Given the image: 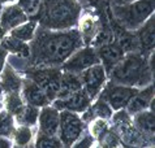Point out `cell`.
I'll return each instance as SVG.
<instances>
[{
  "label": "cell",
  "mask_w": 155,
  "mask_h": 148,
  "mask_svg": "<svg viewBox=\"0 0 155 148\" xmlns=\"http://www.w3.org/2000/svg\"><path fill=\"white\" fill-rule=\"evenodd\" d=\"M84 42L78 30H51L38 25L30 44V61L33 66H61Z\"/></svg>",
  "instance_id": "6da1fadb"
},
{
  "label": "cell",
  "mask_w": 155,
  "mask_h": 148,
  "mask_svg": "<svg viewBox=\"0 0 155 148\" xmlns=\"http://www.w3.org/2000/svg\"><path fill=\"white\" fill-rule=\"evenodd\" d=\"M111 82L132 87H145L153 82V72L147 56L141 52H129L108 72Z\"/></svg>",
  "instance_id": "7a4b0ae2"
},
{
  "label": "cell",
  "mask_w": 155,
  "mask_h": 148,
  "mask_svg": "<svg viewBox=\"0 0 155 148\" xmlns=\"http://www.w3.org/2000/svg\"><path fill=\"white\" fill-rule=\"evenodd\" d=\"M39 26L51 30H67L77 25L81 5L77 0H42Z\"/></svg>",
  "instance_id": "3957f363"
},
{
  "label": "cell",
  "mask_w": 155,
  "mask_h": 148,
  "mask_svg": "<svg viewBox=\"0 0 155 148\" xmlns=\"http://www.w3.org/2000/svg\"><path fill=\"white\" fill-rule=\"evenodd\" d=\"M154 13V0H136L127 4H112V14L121 27L136 31Z\"/></svg>",
  "instance_id": "277c9868"
},
{
  "label": "cell",
  "mask_w": 155,
  "mask_h": 148,
  "mask_svg": "<svg viewBox=\"0 0 155 148\" xmlns=\"http://www.w3.org/2000/svg\"><path fill=\"white\" fill-rule=\"evenodd\" d=\"M26 78L31 79L45 91L50 101L58 96L60 88V78L63 70L58 66H29L26 70Z\"/></svg>",
  "instance_id": "5b68a950"
},
{
  "label": "cell",
  "mask_w": 155,
  "mask_h": 148,
  "mask_svg": "<svg viewBox=\"0 0 155 148\" xmlns=\"http://www.w3.org/2000/svg\"><path fill=\"white\" fill-rule=\"evenodd\" d=\"M85 131V122L76 112L60 111L58 135L63 146L71 147Z\"/></svg>",
  "instance_id": "8992f818"
},
{
  "label": "cell",
  "mask_w": 155,
  "mask_h": 148,
  "mask_svg": "<svg viewBox=\"0 0 155 148\" xmlns=\"http://www.w3.org/2000/svg\"><path fill=\"white\" fill-rule=\"evenodd\" d=\"M99 63L98 55L95 47H80L77 51H74L73 53L68 57L65 61L61 65V70L73 73V74H80L84 70H86L87 68L93 66Z\"/></svg>",
  "instance_id": "52a82bcc"
},
{
  "label": "cell",
  "mask_w": 155,
  "mask_h": 148,
  "mask_svg": "<svg viewBox=\"0 0 155 148\" xmlns=\"http://www.w3.org/2000/svg\"><path fill=\"white\" fill-rule=\"evenodd\" d=\"M137 91H138L137 87L110 82L108 85H104V87L102 88L101 98L108 103V105L112 108V111H119L124 109L127 107L129 100L132 99V96Z\"/></svg>",
  "instance_id": "ba28073f"
},
{
  "label": "cell",
  "mask_w": 155,
  "mask_h": 148,
  "mask_svg": "<svg viewBox=\"0 0 155 148\" xmlns=\"http://www.w3.org/2000/svg\"><path fill=\"white\" fill-rule=\"evenodd\" d=\"M78 76L82 82V88L91 99H95L101 94L102 88L107 82V72L101 63L87 68Z\"/></svg>",
  "instance_id": "9c48e42d"
},
{
  "label": "cell",
  "mask_w": 155,
  "mask_h": 148,
  "mask_svg": "<svg viewBox=\"0 0 155 148\" xmlns=\"http://www.w3.org/2000/svg\"><path fill=\"white\" fill-rule=\"evenodd\" d=\"M91 98L87 95V92L84 88H80L77 91H73L68 96L61 98V99H54L52 101V107L56 108L60 111H72L76 113H82L86 108L90 107L91 104Z\"/></svg>",
  "instance_id": "30bf717a"
},
{
  "label": "cell",
  "mask_w": 155,
  "mask_h": 148,
  "mask_svg": "<svg viewBox=\"0 0 155 148\" xmlns=\"http://www.w3.org/2000/svg\"><path fill=\"white\" fill-rule=\"evenodd\" d=\"M154 27H155V17L153 14L145 21L143 25L136 30L137 31L136 37H137V42H138V52H141L145 56H149L154 50V43H155Z\"/></svg>",
  "instance_id": "8fae6325"
},
{
  "label": "cell",
  "mask_w": 155,
  "mask_h": 148,
  "mask_svg": "<svg viewBox=\"0 0 155 148\" xmlns=\"http://www.w3.org/2000/svg\"><path fill=\"white\" fill-rule=\"evenodd\" d=\"M39 133L46 135H58L60 124V112L52 105L42 107L38 116Z\"/></svg>",
  "instance_id": "7c38bea8"
},
{
  "label": "cell",
  "mask_w": 155,
  "mask_h": 148,
  "mask_svg": "<svg viewBox=\"0 0 155 148\" xmlns=\"http://www.w3.org/2000/svg\"><path fill=\"white\" fill-rule=\"evenodd\" d=\"M95 50H97L99 63L104 66L106 72H110L125 55V52L120 48L116 42L106 43V44L97 47Z\"/></svg>",
  "instance_id": "4fadbf2b"
},
{
  "label": "cell",
  "mask_w": 155,
  "mask_h": 148,
  "mask_svg": "<svg viewBox=\"0 0 155 148\" xmlns=\"http://www.w3.org/2000/svg\"><path fill=\"white\" fill-rule=\"evenodd\" d=\"M21 91H22V99L24 101H26V104L34 105L37 108L46 107L51 103L50 99L47 98V95L45 94L39 86L37 83H34L31 79H22V86H21Z\"/></svg>",
  "instance_id": "5bb4252c"
},
{
  "label": "cell",
  "mask_w": 155,
  "mask_h": 148,
  "mask_svg": "<svg viewBox=\"0 0 155 148\" xmlns=\"http://www.w3.org/2000/svg\"><path fill=\"white\" fill-rule=\"evenodd\" d=\"M28 21V14L24 12L18 4H12L5 8H3L2 16H0V26L8 31L17 27L18 25Z\"/></svg>",
  "instance_id": "9a60e30c"
},
{
  "label": "cell",
  "mask_w": 155,
  "mask_h": 148,
  "mask_svg": "<svg viewBox=\"0 0 155 148\" xmlns=\"http://www.w3.org/2000/svg\"><path fill=\"white\" fill-rule=\"evenodd\" d=\"M78 25V33L81 38H82L84 43H90L94 39V37L97 35V33L101 29V22L99 18L90 12H85L82 14H80V18L77 21Z\"/></svg>",
  "instance_id": "2e32d148"
},
{
  "label": "cell",
  "mask_w": 155,
  "mask_h": 148,
  "mask_svg": "<svg viewBox=\"0 0 155 148\" xmlns=\"http://www.w3.org/2000/svg\"><path fill=\"white\" fill-rule=\"evenodd\" d=\"M154 99V86L150 83L147 86L142 87V90H138L133 95L132 99L127 104V111L129 114H136L138 112L149 109V105Z\"/></svg>",
  "instance_id": "e0dca14e"
},
{
  "label": "cell",
  "mask_w": 155,
  "mask_h": 148,
  "mask_svg": "<svg viewBox=\"0 0 155 148\" xmlns=\"http://www.w3.org/2000/svg\"><path fill=\"white\" fill-rule=\"evenodd\" d=\"M0 76V85L5 92H20L22 86V78L11 65H4Z\"/></svg>",
  "instance_id": "ac0fdd59"
},
{
  "label": "cell",
  "mask_w": 155,
  "mask_h": 148,
  "mask_svg": "<svg viewBox=\"0 0 155 148\" xmlns=\"http://www.w3.org/2000/svg\"><path fill=\"white\" fill-rule=\"evenodd\" d=\"M80 88H82V82H81L78 74L63 72L61 73V78H60V88H59V92H58L56 98H59V99L65 98L71 92L77 91Z\"/></svg>",
  "instance_id": "d6986e66"
},
{
  "label": "cell",
  "mask_w": 155,
  "mask_h": 148,
  "mask_svg": "<svg viewBox=\"0 0 155 148\" xmlns=\"http://www.w3.org/2000/svg\"><path fill=\"white\" fill-rule=\"evenodd\" d=\"M2 46L13 55H18L21 57H26V59L30 57V46L28 44V42L20 40V39L11 35L8 38H3Z\"/></svg>",
  "instance_id": "ffe728a7"
},
{
  "label": "cell",
  "mask_w": 155,
  "mask_h": 148,
  "mask_svg": "<svg viewBox=\"0 0 155 148\" xmlns=\"http://www.w3.org/2000/svg\"><path fill=\"white\" fill-rule=\"evenodd\" d=\"M134 124L145 135L153 138L154 135V112L150 109H145L134 114Z\"/></svg>",
  "instance_id": "44dd1931"
},
{
  "label": "cell",
  "mask_w": 155,
  "mask_h": 148,
  "mask_svg": "<svg viewBox=\"0 0 155 148\" xmlns=\"http://www.w3.org/2000/svg\"><path fill=\"white\" fill-rule=\"evenodd\" d=\"M38 116H39V108L30 105V104H24L21 109L15 114L16 121L20 125L34 126L38 122Z\"/></svg>",
  "instance_id": "7402d4cb"
},
{
  "label": "cell",
  "mask_w": 155,
  "mask_h": 148,
  "mask_svg": "<svg viewBox=\"0 0 155 148\" xmlns=\"http://www.w3.org/2000/svg\"><path fill=\"white\" fill-rule=\"evenodd\" d=\"M38 29V22L37 21H26V22L18 25L17 27L12 29L11 31V35L15 37L20 40H24V42H31V39L35 35V31Z\"/></svg>",
  "instance_id": "603a6c76"
},
{
  "label": "cell",
  "mask_w": 155,
  "mask_h": 148,
  "mask_svg": "<svg viewBox=\"0 0 155 148\" xmlns=\"http://www.w3.org/2000/svg\"><path fill=\"white\" fill-rule=\"evenodd\" d=\"M13 140L15 144L18 147H26L28 144L33 142L34 138V133L31 126H26V125H20L17 129H15L13 131Z\"/></svg>",
  "instance_id": "cb8c5ba5"
},
{
  "label": "cell",
  "mask_w": 155,
  "mask_h": 148,
  "mask_svg": "<svg viewBox=\"0 0 155 148\" xmlns=\"http://www.w3.org/2000/svg\"><path fill=\"white\" fill-rule=\"evenodd\" d=\"M15 118L13 114L7 109H0V137L9 138L15 131Z\"/></svg>",
  "instance_id": "d4e9b609"
},
{
  "label": "cell",
  "mask_w": 155,
  "mask_h": 148,
  "mask_svg": "<svg viewBox=\"0 0 155 148\" xmlns=\"http://www.w3.org/2000/svg\"><path fill=\"white\" fill-rule=\"evenodd\" d=\"M4 105L9 113L16 114L21 109V107L24 105V99L20 95V92H7L5 98H4Z\"/></svg>",
  "instance_id": "484cf974"
},
{
  "label": "cell",
  "mask_w": 155,
  "mask_h": 148,
  "mask_svg": "<svg viewBox=\"0 0 155 148\" xmlns=\"http://www.w3.org/2000/svg\"><path fill=\"white\" fill-rule=\"evenodd\" d=\"M90 108H91V111H93L94 117H101V118H104V120L112 118V108L102 98L98 99Z\"/></svg>",
  "instance_id": "4316f807"
},
{
  "label": "cell",
  "mask_w": 155,
  "mask_h": 148,
  "mask_svg": "<svg viewBox=\"0 0 155 148\" xmlns=\"http://www.w3.org/2000/svg\"><path fill=\"white\" fill-rule=\"evenodd\" d=\"M61 146V142L56 135H46V134L39 133L35 140V147L39 148H58Z\"/></svg>",
  "instance_id": "83f0119b"
},
{
  "label": "cell",
  "mask_w": 155,
  "mask_h": 148,
  "mask_svg": "<svg viewBox=\"0 0 155 148\" xmlns=\"http://www.w3.org/2000/svg\"><path fill=\"white\" fill-rule=\"evenodd\" d=\"M107 130V120L101 118V117H94L91 121H89V134L94 139H99Z\"/></svg>",
  "instance_id": "f1b7e54d"
},
{
  "label": "cell",
  "mask_w": 155,
  "mask_h": 148,
  "mask_svg": "<svg viewBox=\"0 0 155 148\" xmlns=\"http://www.w3.org/2000/svg\"><path fill=\"white\" fill-rule=\"evenodd\" d=\"M7 60H8V65H11L17 73H25V70L30 66V63H28V59L21 57L18 55L11 53L7 56Z\"/></svg>",
  "instance_id": "f546056e"
},
{
  "label": "cell",
  "mask_w": 155,
  "mask_h": 148,
  "mask_svg": "<svg viewBox=\"0 0 155 148\" xmlns=\"http://www.w3.org/2000/svg\"><path fill=\"white\" fill-rule=\"evenodd\" d=\"M42 0H18V5L28 16H35L41 9Z\"/></svg>",
  "instance_id": "4dcf8cb0"
},
{
  "label": "cell",
  "mask_w": 155,
  "mask_h": 148,
  "mask_svg": "<svg viewBox=\"0 0 155 148\" xmlns=\"http://www.w3.org/2000/svg\"><path fill=\"white\" fill-rule=\"evenodd\" d=\"M99 139H101L99 143H101L103 147H117L120 143L117 135H116L114 131H108V130H106V131L99 137Z\"/></svg>",
  "instance_id": "1f68e13d"
},
{
  "label": "cell",
  "mask_w": 155,
  "mask_h": 148,
  "mask_svg": "<svg viewBox=\"0 0 155 148\" xmlns=\"http://www.w3.org/2000/svg\"><path fill=\"white\" fill-rule=\"evenodd\" d=\"M94 144V138L90 135V134H82L77 140L74 142L73 147H82V148H86V147H91Z\"/></svg>",
  "instance_id": "d6a6232c"
},
{
  "label": "cell",
  "mask_w": 155,
  "mask_h": 148,
  "mask_svg": "<svg viewBox=\"0 0 155 148\" xmlns=\"http://www.w3.org/2000/svg\"><path fill=\"white\" fill-rule=\"evenodd\" d=\"M7 56H8V51L4 48L3 46H0V72H2V69L4 68V65H5Z\"/></svg>",
  "instance_id": "836d02e7"
},
{
  "label": "cell",
  "mask_w": 155,
  "mask_h": 148,
  "mask_svg": "<svg viewBox=\"0 0 155 148\" xmlns=\"http://www.w3.org/2000/svg\"><path fill=\"white\" fill-rule=\"evenodd\" d=\"M12 143L9 140V138H5V137H0V148H7V147H11Z\"/></svg>",
  "instance_id": "e575fe53"
},
{
  "label": "cell",
  "mask_w": 155,
  "mask_h": 148,
  "mask_svg": "<svg viewBox=\"0 0 155 148\" xmlns=\"http://www.w3.org/2000/svg\"><path fill=\"white\" fill-rule=\"evenodd\" d=\"M136 2V0H114L112 4H127V3H132Z\"/></svg>",
  "instance_id": "d590c367"
},
{
  "label": "cell",
  "mask_w": 155,
  "mask_h": 148,
  "mask_svg": "<svg viewBox=\"0 0 155 148\" xmlns=\"http://www.w3.org/2000/svg\"><path fill=\"white\" fill-rule=\"evenodd\" d=\"M4 35H5V30H4L2 26H0V39H3L4 38Z\"/></svg>",
  "instance_id": "8d00e7d4"
},
{
  "label": "cell",
  "mask_w": 155,
  "mask_h": 148,
  "mask_svg": "<svg viewBox=\"0 0 155 148\" xmlns=\"http://www.w3.org/2000/svg\"><path fill=\"white\" fill-rule=\"evenodd\" d=\"M13 2H16V0H0V3L2 4H4V3H13Z\"/></svg>",
  "instance_id": "74e56055"
},
{
  "label": "cell",
  "mask_w": 155,
  "mask_h": 148,
  "mask_svg": "<svg viewBox=\"0 0 155 148\" xmlns=\"http://www.w3.org/2000/svg\"><path fill=\"white\" fill-rule=\"evenodd\" d=\"M3 98V87H2V85H0V99Z\"/></svg>",
  "instance_id": "f35d334b"
},
{
  "label": "cell",
  "mask_w": 155,
  "mask_h": 148,
  "mask_svg": "<svg viewBox=\"0 0 155 148\" xmlns=\"http://www.w3.org/2000/svg\"><path fill=\"white\" fill-rule=\"evenodd\" d=\"M2 12H3V4L0 3V16H2Z\"/></svg>",
  "instance_id": "ab89813d"
},
{
  "label": "cell",
  "mask_w": 155,
  "mask_h": 148,
  "mask_svg": "<svg viewBox=\"0 0 155 148\" xmlns=\"http://www.w3.org/2000/svg\"><path fill=\"white\" fill-rule=\"evenodd\" d=\"M0 109H2V104H0Z\"/></svg>",
  "instance_id": "60d3db41"
}]
</instances>
